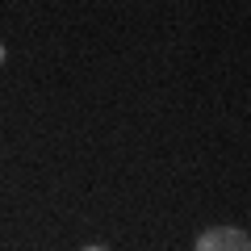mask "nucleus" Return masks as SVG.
<instances>
[{"mask_svg": "<svg viewBox=\"0 0 251 251\" xmlns=\"http://www.w3.org/2000/svg\"><path fill=\"white\" fill-rule=\"evenodd\" d=\"M193 251H251V239L239 226H209V230L197 234Z\"/></svg>", "mask_w": 251, "mask_h": 251, "instance_id": "obj_1", "label": "nucleus"}, {"mask_svg": "<svg viewBox=\"0 0 251 251\" xmlns=\"http://www.w3.org/2000/svg\"><path fill=\"white\" fill-rule=\"evenodd\" d=\"M80 251H109V247H97V243H88V247H80Z\"/></svg>", "mask_w": 251, "mask_h": 251, "instance_id": "obj_2", "label": "nucleus"}, {"mask_svg": "<svg viewBox=\"0 0 251 251\" xmlns=\"http://www.w3.org/2000/svg\"><path fill=\"white\" fill-rule=\"evenodd\" d=\"M4 59H9V50H4V42H0V67H4Z\"/></svg>", "mask_w": 251, "mask_h": 251, "instance_id": "obj_3", "label": "nucleus"}]
</instances>
